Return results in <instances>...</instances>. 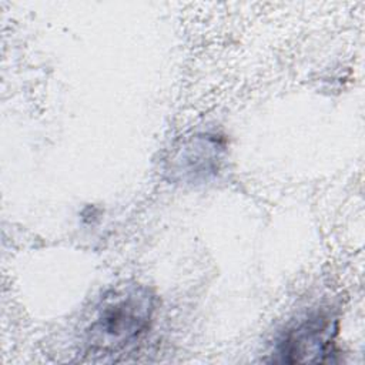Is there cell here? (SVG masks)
I'll return each mask as SVG.
<instances>
[{"instance_id": "cell-1", "label": "cell", "mask_w": 365, "mask_h": 365, "mask_svg": "<svg viewBox=\"0 0 365 365\" xmlns=\"http://www.w3.org/2000/svg\"><path fill=\"white\" fill-rule=\"evenodd\" d=\"M154 312L155 297L147 287L124 282L108 289L84 329L86 352L108 356L127 351L148 331Z\"/></svg>"}, {"instance_id": "cell-2", "label": "cell", "mask_w": 365, "mask_h": 365, "mask_svg": "<svg viewBox=\"0 0 365 365\" xmlns=\"http://www.w3.org/2000/svg\"><path fill=\"white\" fill-rule=\"evenodd\" d=\"M336 319L329 312L318 311L297 321L279 338L275 361L295 362H328L335 355Z\"/></svg>"}, {"instance_id": "cell-3", "label": "cell", "mask_w": 365, "mask_h": 365, "mask_svg": "<svg viewBox=\"0 0 365 365\" xmlns=\"http://www.w3.org/2000/svg\"><path fill=\"white\" fill-rule=\"evenodd\" d=\"M221 144L218 138L211 135H198L191 141L182 144L175 154V173L182 178L197 180L215 173L218 167V158L221 153Z\"/></svg>"}]
</instances>
